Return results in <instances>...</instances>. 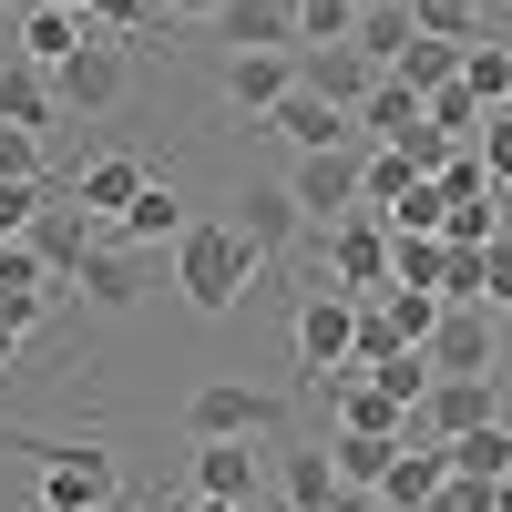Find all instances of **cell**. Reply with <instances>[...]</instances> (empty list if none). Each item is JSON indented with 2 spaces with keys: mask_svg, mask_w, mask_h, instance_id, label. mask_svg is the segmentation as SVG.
Instances as JSON below:
<instances>
[{
  "mask_svg": "<svg viewBox=\"0 0 512 512\" xmlns=\"http://www.w3.org/2000/svg\"><path fill=\"white\" fill-rule=\"evenodd\" d=\"M185 226H195V216H185V195H175V185L154 175V185H144L134 205H123V216H113L103 236H113V246H144V256H164V246H175Z\"/></svg>",
  "mask_w": 512,
  "mask_h": 512,
  "instance_id": "17",
  "label": "cell"
},
{
  "mask_svg": "<svg viewBox=\"0 0 512 512\" xmlns=\"http://www.w3.org/2000/svg\"><path fill=\"white\" fill-rule=\"evenodd\" d=\"M410 31H431V41H492V11L482 0H400Z\"/></svg>",
  "mask_w": 512,
  "mask_h": 512,
  "instance_id": "28",
  "label": "cell"
},
{
  "mask_svg": "<svg viewBox=\"0 0 512 512\" xmlns=\"http://www.w3.org/2000/svg\"><path fill=\"white\" fill-rule=\"evenodd\" d=\"M41 11H82V0H41Z\"/></svg>",
  "mask_w": 512,
  "mask_h": 512,
  "instance_id": "48",
  "label": "cell"
},
{
  "mask_svg": "<svg viewBox=\"0 0 512 512\" xmlns=\"http://www.w3.org/2000/svg\"><path fill=\"white\" fill-rule=\"evenodd\" d=\"M349 52H359L369 72H390V62L410 52V11H359V41H349Z\"/></svg>",
  "mask_w": 512,
  "mask_h": 512,
  "instance_id": "34",
  "label": "cell"
},
{
  "mask_svg": "<svg viewBox=\"0 0 512 512\" xmlns=\"http://www.w3.org/2000/svg\"><path fill=\"white\" fill-rule=\"evenodd\" d=\"M287 93H297V52H226V103L246 123H267Z\"/></svg>",
  "mask_w": 512,
  "mask_h": 512,
  "instance_id": "15",
  "label": "cell"
},
{
  "mask_svg": "<svg viewBox=\"0 0 512 512\" xmlns=\"http://www.w3.org/2000/svg\"><path fill=\"white\" fill-rule=\"evenodd\" d=\"M297 11V52H338V41H359V0H287Z\"/></svg>",
  "mask_w": 512,
  "mask_h": 512,
  "instance_id": "30",
  "label": "cell"
},
{
  "mask_svg": "<svg viewBox=\"0 0 512 512\" xmlns=\"http://www.w3.org/2000/svg\"><path fill=\"white\" fill-rule=\"evenodd\" d=\"M359 154H369V144L349 134L338 154H297L287 175H277V185H287V205L308 216V236H318V226H338V216H359Z\"/></svg>",
  "mask_w": 512,
  "mask_h": 512,
  "instance_id": "6",
  "label": "cell"
},
{
  "mask_svg": "<svg viewBox=\"0 0 512 512\" xmlns=\"http://www.w3.org/2000/svg\"><path fill=\"white\" fill-rule=\"evenodd\" d=\"M226 226L256 246V267H277V256H297V246H308V216L287 205V185H277V175H246V185H236V216H226Z\"/></svg>",
  "mask_w": 512,
  "mask_h": 512,
  "instance_id": "8",
  "label": "cell"
},
{
  "mask_svg": "<svg viewBox=\"0 0 512 512\" xmlns=\"http://www.w3.org/2000/svg\"><path fill=\"white\" fill-rule=\"evenodd\" d=\"M82 41H93V21H82V11H41V0H31L11 52H21V62H41V72H62V62L82 52Z\"/></svg>",
  "mask_w": 512,
  "mask_h": 512,
  "instance_id": "21",
  "label": "cell"
},
{
  "mask_svg": "<svg viewBox=\"0 0 512 512\" xmlns=\"http://www.w3.org/2000/svg\"><path fill=\"white\" fill-rule=\"evenodd\" d=\"M185 492L256 512V502H267V451H256V441H195V472H185Z\"/></svg>",
  "mask_w": 512,
  "mask_h": 512,
  "instance_id": "11",
  "label": "cell"
},
{
  "mask_svg": "<svg viewBox=\"0 0 512 512\" xmlns=\"http://www.w3.org/2000/svg\"><path fill=\"white\" fill-rule=\"evenodd\" d=\"M175 287H185L195 318H236L246 287H256V246H246L226 216H195V226L175 236Z\"/></svg>",
  "mask_w": 512,
  "mask_h": 512,
  "instance_id": "2",
  "label": "cell"
},
{
  "mask_svg": "<svg viewBox=\"0 0 512 512\" xmlns=\"http://www.w3.org/2000/svg\"><path fill=\"white\" fill-rule=\"evenodd\" d=\"M492 379H512V308H492Z\"/></svg>",
  "mask_w": 512,
  "mask_h": 512,
  "instance_id": "43",
  "label": "cell"
},
{
  "mask_svg": "<svg viewBox=\"0 0 512 512\" xmlns=\"http://www.w3.org/2000/svg\"><path fill=\"white\" fill-rule=\"evenodd\" d=\"M21 461H31V512H113L123 502V461L103 451V441H52V431H21L11 441Z\"/></svg>",
  "mask_w": 512,
  "mask_h": 512,
  "instance_id": "1",
  "label": "cell"
},
{
  "mask_svg": "<svg viewBox=\"0 0 512 512\" xmlns=\"http://www.w3.org/2000/svg\"><path fill=\"white\" fill-rule=\"evenodd\" d=\"M502 205H512V195H461V205H441V246H492V236H502Z\"/></svg>",
  "mask_w": 512,
  "mask_h": 512,
  "instance_id": "32",
  "label": "cell"
},
{
  "mask_svg": "<svg viewBox=\"0 0 512 512\" xmlns=\"http://www.w3.org/2000/svg\"><path fill=\"white\" fill-rule=\"evenodd\" d=\"M482 308H512V226L482 246Z\"/></svg>",
  "mask_w": 512,
  "mask_h": 512,
  "instance_id": "40",
  "label": "cell"
},
{
  "mask_svg": "<svg viewBox=\"0 0 512 512\" xmlns=\"http://www.w3.org/2000/svg\"><path fill=\"white\" fill-rule=\"evenodd\" d=\"M287 420H297V410H287L277 390H246V379H205V390L185 400V441H267V451H277V441H287Z\"/></svg>",
  "mask_w": 512,
  "mask_h": 512,
  "instance_id": "3",
  "label": "cell"
},
{
  "mask_svg": "<svg viewBox=\"0 0 512 512\" xmlns=\"http://www.w3.org/2000/svg\"><path fill=\"white\" fill-rule=\"evenodd\" d=\"M328 420L359 431V441H410V410L390 390H369V379H328Z\"/></svg>",
  "mask_w": 512,
  "mask_h": 512,
  "instance_id": "19",
  "label": "cell"
},
{
  "mask_svg": "<svg viewBox=\"0 0 512 512\" xmlns=\"http://www.w3.org/2000/svg\"><path fill=\"white\" fill-rule=\"evenodd\" d=\"M175 512H236V502H205V492H185V502H175Z\"/></svg>",
  "mask_w": 512,
  "mask_h": 512,
  "instance_id": "46",
  "label": "cell"
},
{
  "mask_svg": "<svg viewBox=\"0 0 512 512\" xmlns=\"http://www.w3.org/2000/svg\"><path fill=\"white\" fill-rule=\"evenodd\" d=\"M441 461H451V482H482V492H502V482H512V420H492V431H461V441H441Z\"/></svg>",
  "mask_w": 512,
  "mask_h": 512,
  "instance_id": "22",
  "label": "cell"
},
{
  "mask_svg": "<svg viewBox=\"0 0 512 512\" xmlns=\"http://www.w3.org/2000/svg\"><path fill=\"white\" fill-rule=\"evenodd\" d=\"M41 205H52V185H0V246H21L41 226Z\"/></svg>",
  "mask_w": 512,
  "mask_h": 512,
  "instance_id": "38",
  "label": "cell"
},
{
  "mask_svg": "<svg viewBox=\"0 0 512 512\" xmlns=\"http://www.w3.org/2000/svg\"><path fill=\"white\" fill-rule=\"evenodd\" d=\"M328 512H390V502H379V492H338Z\"/></svg>",
  "mask_w": 512,
  "mask_h": 512,
  "instance_id": "45",
  "label": "cell"
},
{
  "mask_svg": "<svg viewBox=\"0 0 512 512\" xmlns=\"http://www.w3.org/2000/svg\"><path fill=\"white\" fill-rule=\"evenodd\" d=\"M441 482H451V461H441V451H410V441H400V461L379 472V502H390V512H420V502H431Z\"/></svg>",
  "mask_w": 512,
  "mask_h": 512,
  "instance_id": "26",
  "label": "cell"
},
{
  "mask_svg": "<svg viewBox=\"0 0 512 512\" xmlns=\"http://www.w3.org/2000/svg\"><path fill=\"white\" fill-rule=\"evenodd\" d=\"M492 512H512V482H502V492H492Z\"/></svg>",
  "mask_w": 512,
  "mask_h": 512,
  "instance_id": "47",
  "label": "cell"
},
{
  "mask_svg": "<svg viewBox=\"0 0 512 512\" xmlns=\"http://www.w3.org/2000/svg\"><path fill=\"white\" fill-rule=\"evenodd\" d=\"M123 93H134V52H123V41H82V52L52 72V103H62V123L82 113V123H93V113H123Z\"/></svg>",
  "mask_w": 512,
  "mask_h": 512,
  "instance_id": "7",
  "label": "cell"
},
{
  "mask_svg": "<svg viewBox=\"0 0 512 512\" xmlns=\"http://www.w3.org/2000/svg\"><path fill=\"white\" fill-rule=\"evenodd\" d=\"M390 359H400V328L379 318V308H359V359H349V369L369 379V369H390Z\"/></svg>",
  "mask_w": 512,
  "mask_h": 512,
  "instance_id": "39",
  "label": "cell"
},
{
  "mask_svg": "<svg viewBox=\"0 0 512 512\" xmlns=\"http://www.w3.org/2000/svg\"><path fill=\"white\" fill-rule=\"evenodd\" d=\"M256 134H277V144H297V154H338V144H349V113H338L328 93H308V82H297V93H287L267 123H256Z\"/></svg>",
  "mask_w": 512,
  "mask_h": 512,
  "instance_id": "16",
  "label": "cell"
},
{
  "mask_svg": "<svg viewBox=\"0 0 512 512\" xmlns=\"http://www.w3.org/2000/svg\"><path fill=\"white\" fill-rule=\"evenodd\" d=\"M287 338H297V369L318 379H359L349 359H359V297H338V287H308L297 297V318H287Z\"/></svg>",
  "mask_w": 512,
  "mask_h": 512,
  "instance_id": "4",
  "label": "cell"
},
{
  "mask_svg": "<svg viewBox=\"0 0 512 512\" xmlns=\"http://www.w3.org/2000/svg\"><path fill=\"white\" fill-rule=\"evenodd\" d=\"M390 82H400V93H420V103H431V93H451V82H461V41L410 31V52L390 62Z\"/></svg>",
  "mask_w": 512,
  "mask_h": 512,
  "instance_id": "24",
  "label": "cell"
},
{
  "mask_svg": "<svg viewBox=\"0 0 512 512\" xmlns=\"http://www.w3.org/2000/svg\"><path fill=\"white\" fill-rule=\"evenodd\" d=\"M144 185H154V164H144V154H82L72 175H62V195H72V216H82V226H113Z\"/></svg>",
  "mask_w": 512,
  "mask_h": 512,
  "instance_id": "9",
  "label": "cell"
},
{
  "mask_svg": "<svg viewBox=\"0 0 512 512\" xmlns=\"http://www.w3.org/2000/svg\"><path fill=\"white\" fill-rule=\"evenodd\" d=\"M328 461H338V492H379V472L400 461V441H359V431H328Z\"/></svg>",
  "mask_w": 512,
  "mask_h": 512,
  "instance_id": "29",
  "label": "cell"
},
{
  "mask_svg": "<svg viewBox=\"0 0 512 512\" xmlns=\"http://www.w3.org/2000/svg\"><path fill=\"white\" fill-rule=\"evenodd\" d=\"M0 11H31V0H0Z\"/></svg>",
  "mask_w": 512,
  "mask_h": 512,
  "instance_id": "50",
  "label": "cell"
},
{
  "mask_svg": "<svg viewBox=\"0 0 512 512\" xmlns=\"http://www.w3.org/2000/svg\"><path fill=\"white\" fill-rule=\"evenodd\" d=\"M31 328H41V318H31V308H11V297H0V369L21 359V338H31Z\"/></svg>",
  "mask_w": 512,
  "mask_h": 512,
  "instance_id": "42",
  "label": "cell"
},
{
  "mask_svg": "<svg viewBox=\"0 0 512 512\" xmlns=\"http://www.w3.org/2000/svg\"><path fill=\"white\" fill-rule=\"evenodd\" d=\"M308 246H318V277H328L338 297H359V308H369L379 287H390V226H369V216H338V226H318Z\"/></svg>",
  "mask_w": 512,
  "mask_h": 512,
  "instance_id": "5",
  "label": "cell"
},
{
  "mask_svg": "<svg viewBox=\"0 0 512 512\" xmlns=\"http://www.w3.org/2000/svg\"><path fill=\"white\" fill-rule=\"evenodd\" d=\"M461 93H472L482 113L512 103V41H502V31H492V41H461Z\"/></svg>",
  "mask_w": 512,
  "mask_h": 512,
  "instance_id": "25",
  "label": "cell"
},
{
  "mask_svg": "<svg viewBox=\"0 0 512 512\" xmlns=\"http://www.w3.org/2000/svg\"><path fill=\"white\" fill-rule=\"evenodd\" d=\"M359 11H400V0H359Z\"/></svg>",
  "mask_w": 512,
  "mask_h": 512,
  "instance_id": "49",
  "label": "cell"
},
{
  "mask_svg": "<svg viewBox=\"0 0 512 512\" xmlns=\"http://www.w3.org/2000/svg\"><path fill=\"white\" fill-rule=\"evenodd\" d=\"M82 21H93L103 41H123V52H144V41L164 31V0H82Z\"/></svg>",
  "mask_w": 512,
  "mask_h": 512,
  "instance_id": "27",
  "label": "cell"
},
{
  "mask_svg": "<svg viewBox=\"0 0 512 512\" xmlns=\"http://www.w3.org/2000/svg\"><path fill=\"white\" fill-rule=\"evenodd\" d=\"M216 41H226V52H297V11H287V0H226Z\"/></svg>",
  "mask_w": 512,
  "mask_h": 512,
  "instance_id": "20",
  "label": "cell"
},
{
  "mask_svg": "<svg viewBox=\"0 0 512 512\" xmlns=\"http://www.w3.org/2000/svg\"><path fill=\"white\" fill-rule=\"evenodd\" d=\"M441 267H451L441 236H390V287H431L441 297Z\"/></svg>",
  "mask_w": 512,
  "mask_h": 512,
  "instance_id": "33",
  "label": "cell"
},
{
  "mask_svg": "<svg viewBox=\"0 0 512 512\" xmlns=\"http://www.w3.org/2000/svg\"><path fill=\"white\" fill-rule=\"evenodd\" d=\"M226 0H164V21H216Z\"/></svg>",
  "mask_w": 512,
  "mask_h": 512,
  "instance_id": "44",
  "label": "cell"
},
{
  "mask_svg": "<svg viewBox=\"0 0 512 512\" xmlns=\"http://www.w3.org/2000/svg\"><path fill=\"white\" fill-rule=\"evenodd\" d=\"M297 82H308V93H328L338 113H359V103H369V82H379V72H369V62L349 52V41H338V52H297Z\"/></svg>",
  "mask_w": 512,
  "mask_h": 512,
  "instance_id": "23",
  "label": "cell"
},
{
  "mask_svg": "<svg viewBox=\"0 0 512 512\" xmlns=\"http://www.w3.org/2000/svg\"><path fill=\"white\" fill-rule=\"evenodd\" d=\"M164 277V256H144V246H113L103 226H93V246H82V267H72V297H93V308H134V297Z\"/></svg>",
  "mask_w": 512,
  "mask_h": 512,
  "instance_id": "10",
  "label": "cell"
},
{
  "mask_svg": "<svg viewBox=\"0 0 512 512\" xmlns=\"http://www.w3.org/2000/svg\"><path fill=\"white\" fill-rule=\"evenodd\" d=\"M472 154H482V175H492V185L512 195V103H502V113H482V134H472Z\"/></svg>",
  "mask_w": 512,
  "mask_h": 512,
  "instance_id": "37",
  "label": "cell"
},
{
  "mask_svg": "<svg viewBox=\"0 0 512 512\" xmlns=\"http://www.w3.org/2000/svg\"><path fill=\"white\" fill-rule=\"evenodd\" d=\"M420 359H431V379H492V308H441Z\"/></svg>",
  "mask_w": 512,
  "mask_h": 512,
  "instance_id": "12",
  "label": "cell"
},
{
  "mask_svg": "<svg viewBox=\"0 0 512 512\" xmlns=\"http://www.w3.org/2000/svg\"><path fill=\"white\" fill-rule=\"evenodd\" d=\"M267 482L287 492V512H328V502H338V461H328V441H297V431H287V441L267 451Z\"/></svg>",
  "mask_w": 512,
  "mask_h": 512,
  "instance_id": "13",
  "label": "cell"
},
{
  "mask_svg": "<svg viewBox=\"0 0 512 512\" xmlns=\"http://www.w3.org/2000/svg\"><path fill=\"white\" fill-rule=\"evenodd\" d=\"M420 512H492V492H482V482H441Z\"/></svg>",
  "mask_w": 512,
  "mask_h": 512,
  "instance_id": "41",
  "label": "cell"
},
{
  "mask_svg": "<svg viewBox=\"0 0 512 512\" xmlns=\"http://www.w3.org/2000/svg\"><path fill=\"white\" fill-rule=\"evenodd\" d=\"M0 123H21V134L52 144L62 134V103H52V72L21 62V52H0Z\"/></svg>",
  "mask_w": 512,
  "mask_h": 512,
  "instance_id": "18",
  "label": "cell"
},
{
  "mask_svg": "<svg viewBox=\"0 0 512 512\" xmlns=\"http://www.w3.org/2000/svg\"><path fill=\"white\" fill-rule=\"evenodd\" d=\"M410 420H420V431H441V441L492 431V420H502V379H431V400H420Z\"/></svg>",
  "mask_w": 512,
  "mask_h": 512,
  "instance_id": "14",
  "label": "cell"
},
{
  "mask_svg": "<svg viewBox=\"0 0 512 512\" xmlns=\"http://www.w3.org/2000/svg\"><path fill=\"white\" fill-rule=\"evenodd\" d=\"M369 308H379V318H390V328H400V349H420V338H431V328H441V297H431V287H379V297H369Z\"/></svg>",
  "mask_w": 512,
  "mask_h": 512,
  "instance_id": "31",
  "label": "cell"
},
{
  "mask_svg": "<svg viewBox=\"0 0 512 512\" xmlns=\"http://www.w3.org/2000/svg\"><path fill=\"white\" fill-rule=\"evenodd\" d=\"M369 390H390L400 410H420V400H431V359H420V349H400L390 369H369Z\"/></svg>",
  "mask_w": 512,
  "mask_h": 512,
  "instance_id": "36",
  "label": "cell"
},
{
  "mask_svg": "<svg viewBox=\"0 0 512 512\" xmlns=\"http://www.w3.org/2000/svg\"><path fill=\"white\" fill-rule=\"evenodd\" d=\"M0 185H52V144L21 134V123H0Z\"/></svg>",
  "mask_w": 512,
  "mask_h": 512,
  "instance_id": "35",
  "label": "cell"
}]
</instances>
